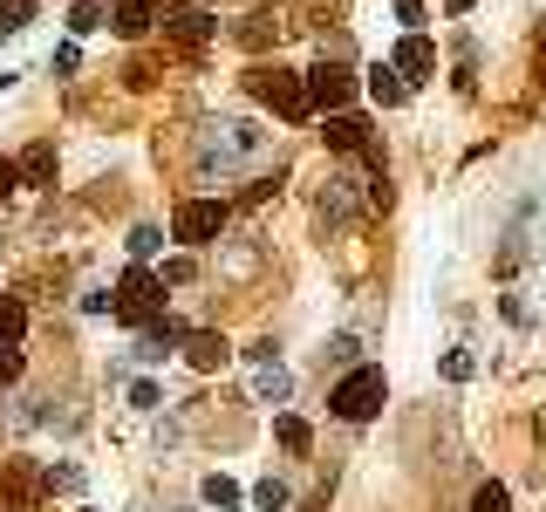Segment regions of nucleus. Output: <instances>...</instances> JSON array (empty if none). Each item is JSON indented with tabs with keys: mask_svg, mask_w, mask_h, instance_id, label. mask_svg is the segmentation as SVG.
Instances as JSON below:
<instances>
[{
	"mask_svg": "<svg viewBox=\"0 0 546 512\" xmlns=\"http://www.w3.org/2000/svg\"><path fill=\"white\" fill-rule=\"evenodd\" d=\"M383 396H390L383 369H355V376H342V383H335V396H328V403H335V417H342V424H369V417L383 410Z\"/></svg>",
	"mask_w": 546,
	"mask_h": 512,
	"instance_id": "1",
	"label": "nucleus"
},
{
	"mask_svg": "<svg viewBox=\"0 0 546 512\" xmlns=\"http://www.w3.org/2000/svg\"><path fill=\"white\" fill-rule=\"evenodd\" d=\"M246 89H253L260 103H273V110H280L287 123L314 117V110H308V82H301V76H287V69H253V76H246Z\"/></svg>",
	"mask_w": 546,
	"mask_h": 512,
	"instance_id": "2",
	"label": "nucleus"
},
{
	"mask_svg": "<svg viewBox=\"0 0 546 512\" xmlns=\"http://www.w3.org/2000/svg\"><path fill=\"white\" fill-rule=\"evenodd\" d=\"M226 226V205L219 198H185L178 212H171V239H185V246H212Z\"/></svg>",
	"mask_w": 546,
	"mask_h": 512,
	"instance_id": "3",
	"label": "nucleus"
},
{
	"mask_svg": "<svg viewBox=\"0 0 546 512\" xmlns=\"http://www.w3.org/2000/svg\"><path fill=\"white\" fill-rule=\"evenodd\" d=\"M308 110H328V117H342L355 103V76L342 69V62H321V69H308Z\"/></svg>",
	"mask_w": 546,
	"mask_h": 512,
	"instance_id": "4",
	"label": "nucleus"
},
{
	"mask_svg": "<svg viewBox=\"0 0 546 512\" xmlns=\"http://www.w3.org/2000/svg\"><path fill=\"white\" fill-rule=\"evenodd\" d=\"M157 301H164V280L144 274V267H130V274H123V287H117V315L151 328V321H157Z\"/></svg>",
	"mask_w": 546,
	"mask_h": 512,
	"instance_id": "5",
	"label": "nucleus"
},
{
	"mask_svg": "<svg viewBox=\"0 0 546 512\" xmlns=\"http://www.w3.org/2000/svg\"><path fill=\"white\" fill-rule=\"evenodd\" d=\"M185 362L212 376V369H226V362H233V342H226V335H212V328H198V335H185Z\"/></svg>",
	"mask_w": 546,
	"mask_h": 512,
	"instance_id": "6",
	"label": "nucleus"
},
{
	"mask_svg": "<svg viewBox=\"0 0 546 512\" xmlns=\"http://www.w3.org/2000/svg\"><path fill=\"white\" fill-rule=\"evenodd\" d=\"M390 69L403 82H424L430 69H437V48H430L424 35H403V41H396V62H390Z\"/></svg>",
	"mask_w": 546,
	"mask_h": 512,
	"instance_id": "7",
	"label": "nucleus"
},
{
	"mask_svg": "<svg viewBox=\"0 0 546 512\" xmlns=\"http://www.w3.org/2000/svg\"><path fill=\"white\" fill-rule=\"evenodd\" d=\"M164 35H178V41H212V35H219V21H212L205 7H185V14H171V21H164Z\"/></svg>",
	"mask_w": 546,
	"mask_h": 512,
	"instance_id": "8",
	"label": "nucleus"
},
{
	"mask_svg": "<svg viewBox=\"0 0 546 512\" xmlns=\"http://www.w3.org/2000/svg\"><path fill=\"white\" fill-rule=\"evenodd\" d=\"M328 144H335V151H369V123L349 117V110H342V117H328Z\"/></svg>",
	"mask_w": 546,
	"mask_h": 512,
	"instance_id": "9",
	"label": "nucleus"
},
{
	"mask_svg": "<svg viewBox=\"0 0 546 512\" xmlns=\"http://www.w3.org/2000/svg\"><path fill=\"white\" fill-rule=\"evenodd\" d=\"M369 96H376V103H383V110H396V103H403V96H410V82L396 76L390 62H376V69H369Z\"/></svg>",
	"mask_w": 546,
	"mask_h": 512,
	"instance_id": "10",
	"label": "nucleus"
},
{
	"mask_svg": "<svg viewBox=\"0 0 546 512\" xmlns=\"http://www.w3.org/2000/svg\"><path fill=\"white\" fill-rule=\"evenodd\" d=\"M14 171H21V185H48V178H55V144H35Z\"/></svg>",
	"mask_w": 546,
	"mask_h": 512,
	"instance_id": "11",
	"label": "nucleus"
},
{
	"mask_svg": "<svg viewBox=\"0 0 546 512\" xmlns=\"http://www.w3.org/2000/svg\"><path fill=\"white\" fill-rule=\"evenodd\" d=\"M21 335H28V308H21L14 294H0V349H14Z\"/></svg>",
	"mask_w": 546,
	"mask_h": 512,
	"instance_id": "12",
	"label": "nucleus"
},
{
	"mask_svg": "<svg viewBox=\"0 0 546 512\" xmlns=\"http://www.w3.org/2000/svg\"><path fill=\"white\" fill-rule=\"evenodd\" d=\"M117 35L123 41H144V35H151V7H144V0H123V7H117Z\"/></svg>",
	"mask_w": 546,
	"mask_h": 512,
	"instance_id": "13",
	"label": "nucleus"
},
{
	"mask_svg": "<svg viewBox=\"0 0 546 512\" xmlns=\"http://www.w3.org/2000/svg\"><path fill=\"white\" fill-rule=\"evenodd\" d=\"M198 492H205V506H219V512H233V506H239V485H233V478H219V472L205 478Z\"/></svg>",
	"mask_w": 546,
	"mask_h": 512,
	"instance_id": "14",
	"label": "nucleus"
},
{
	"mask_svg": "<svg viewBox=\"0 0 546 512\" xmlns=\"http://www.w3.org/2000/svg\"><path fill=\"white\" fill-rule=\"evenodd\" d=\"M273 437H280L287 451H308V444H314V437H308V424H301V417H273Z\"/></svg>",
	"mask_w": 546,
	"mask_h": 512,
	"instance_id": "15",
	"label": "nucleus"
},
{
	"mask_svg": "<svg viewBox=\"0 0 546 512\" xmlns=\"http://www.w3.org/2000/svg\"><path fill=\"white\" fill-rule=\"evenodd\" d=\"M28 21H35V0H0V28L7 35H21Z\"/></svg>",
	"mask_w": 546,
	"mask_h": 512,
	"instance_id": "16",
	"label": "nucleus"
},
{
	"mask_svg": "<svg viewBox=\"0 0 546 512\" xmlns=\"http://www.w3.org/2000/svg\"><path fill=\"white\" fill-rule=\"evenodd\" d=\"M471 512H512V492L506 485H478V492H471Z\"/></svg>",
	"mask_w": 546,
	"mask_h": 512,
	"instance_id": "17",
	"label": "nucleus"
},
{
	"mask_svg": "<svg viewBox=\"0 0 546 512\" xmlns=\"http://www.w3.org/2000/svg\"><path fill=\"white\" fill-rule=\"evenodd\" d=\"M69 28H76V35H96V28H103V0H82L76 14H69Z\"/></svg>",
	"mask_w": 546,
	"mask_h": 512,
	"instance_id": "18",
	"label": "nucleus"
},
{
	"mask_svg": "<svg viewBox=\"0 0 546 512\" xmlns=\"http://www.w3.org/2000/svg\"><path fill=\"white\" fill-rule=\"evenodd\" d=\"M260 396H267V403H280V396H287V369H280V362H267V369H260Z\"/></svg>",
	"mask_w": 546,
	"mask_h": 512,
	"instance_id": "19",
	"label": "nucleus"
},
{
	"mask_svg": "<svg viewBox=\"0 0 546 512\" xmlns=\"http://www.w3.org/2000/svg\"><path fill=\"white\" fill-rule=\"evenodd\" d=\"M253 506L280 512V506H287V485H280V478H267V485H253Z\"/></svg>",
	"mask_w": 546,
	"mask_h": 512,
	"instance_id": "20",
	"label": "nucleus"
},
{
	"mask_svg": "<svg viewBox=\"0 0 546 512\" xmlns=\"http://www.w3.org/2000/svg\"><path fill=\"white\" fill-rule=\"evenodd\" d=\"M157 246H164V233H157V226H137V233H130V253H137V260H151Z\"/></svg>",
	"mask_w": 546,
	"mask_h": 512,
	"instance_id": "21",
	"label": "nucleus"
},
{
	"mask_svg": "<svg viewBox=\"0 0 546 512\" xmlns=\"http://www.w3.org/2000/svg\"><path fill=\"white\" fill-rule=\"evenodd\" d=\"M471 369H478V362H471L465 349H451V355H444V376H451V383H471Z\"/></svg>",
	"mask_w": 546,
	"mask_h": 512,
	"instance_id": "22",
	"label": "nucleus"
},
{
	"mask_svg": "<svg viewBox=\"0 0 546 512\" xmlns=\"http://www.w3.org/2000/svg\"><path fill=\"white\" fill-rule=\"evenodd\" d=\"M130 403H137V410H157L164 396H157V383H130Z\"/></svg>",
	"mask_w": 546,
	"mask_h": 512,
	"instance_id": "23",
	"label": "nucleus"
},
{
	"mask_svg": "<svg viewBox=\"0 0 546 512\" xmlns=\"http://www.w3.org/2000/svg\"><path fill=\"white\" fill-rule=\"evenodd\" d=\"M396 21H410V28H417V21H424V0H396Z\"/></svg>",
	"mask_w": 546,
	"mask_h": 512,
	"instance_id": "24",
	"label": "nucleus"
},
{
	"mask_svg": "<svg viewBox=\"0 0 546 512\" xmlns=\"http://www.w3.org/2000/svg\"><path fill=\"white\" fill-rule=\"evenodd\" d=\"M14 185H21V171H14V158H0V198L14 192Z\"/></svg>",
	"mask_w": 546,
	"mask_h": 512,
	"instance_id": "25",
	"label": "nucleus"
}]
</instances>
